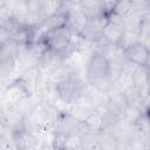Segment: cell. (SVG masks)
<instances>
[{
	"label": "cell",
	"instance_id": "6da1fadb",
	"mask_svg": "<svg viewBox=\"0 0 150 150\" xmlns=\"http://www.w3.org/2000/svg\"><path fill=\"white\" fill-rule=\"evenodd\" d=\"M86 81L94 89L110 94L114 80L109 73V60L95 52H91L86 64Z\"/></svg>",
	"mask_w": 150,
	"mask_h": 150
},
{
	"label": "cell",
	"instance_id": "7a4b0ae2",
	"mask_svg": "<svg viewBox=\"0 0 150 150\" xmlns=\"http://www.w3.org/2000/svg\"><path fill=\"white\" fill-rule=\"evenodd\" d=\"M89 90V83L82 79L79 71L74 73L68 80L54 87V93L57 98L68 105L77 104L81 102H88L87 100Z\"/></svg>",
	"mask_w": 150,
	"mask_h": 150
},
{
	"label": "cell",
	"instance_id": "3957f363",
	"mask_svg": "<svg viewBox=\"0 0 150 150\" xmlns=\"http://www.w3.org/2000/svg\"><path fill=\"white\" fill-rule=\"evenodd\" d=\"M32 89L22 76L12 80L2 91V104L8 107H18L23 101L30 98Z\"/></svg>",
	"mask_w": 150,
	"mask_h": 150
},
{
	"label": "cell",
	"instance_id": "277c9868",
	"mask_svg": "<svg viewBox=\"0 0 150 150\" xmlns=\"http://www.w3.org/2000/svg\"><path fill=\"white\" fill-rule=\"evenodd\" d=\"M53 130L54 132L63 134V135H77V136H84L89 134V130L87 128V124L84 121H80L76 117H74L71 114H69L67 110L60 111L53 123Z\"/></svg>",
	"mask_w": 150,
	"mask_h": 150
},
{
	"label": "cell",
	"instance_id": "5b68a950",
	"mask_svg": "<svg viewBox=\"0 0 150 150\" xmlns=\"http://www.w3.org/2000/svg\"><path fill=\"white\" fill-rule=\"evenodd\" d=\"M11 137L15 146V150H40L41 149L40 138L38 137L36 134L26 129L23 121L11 130Z\"/></svg>",
	"mask_w": 150,
	"mask_h": 150
},
{
	"label": "cell",
	"instance_id": "8992f818",
	"mask_svg": "<svg viewBox=\"0 0 150 150\" xmlns=\"http://www.w3.org/2000/svg\"><path fill=\"white\" fill-rule=\"evenodd\" d=\"M71 38H73L71 30L67 26H62L48 30L42 35L40 40L47 46L48 49L63 53L64 49L68 47Z\"/></svg>",
	"mask_w": 150,
	"mask_h": 150
},
{
	"label": "cell",
	"instance_id": "52a82bcc",
	"mask_svg": "<svg viewBox=\"0 0 150 150\" xmlns=\"http://www.w3.org/2000/svg\"><path fill=\"white\" fill-rule=\"evenodd\" d=\"M64 63H67V59L63 56L62 53L47 48L43 55L41 56L38 67L40 68L42 74H47L48 76L50 73H53L55 69L63 66Z\"/></svg>",
	"mask_w": 150,
	"mask_h": 150
},
{
	"label": "cell",
	"instance_id": "ba28073f",
	"mask_svg": "<svg viewBox=\"0 0 150 150\" xmlns=\"http://www.w3.org/2000/svg\"><path fill=\"white\" fill-rule=\"evenodd\" d=\"M88 21H89V19L80 9L79 2L73 8H70L67 12V15H66V26L71 30L73 34L80 35L83 32V29L86 28Z\"/></svg>",
	"mask_w": 150,
	"mask_h": 150
},
{
	"label": "cell",
	"instance_id": "9c48e42d",
	"mask_svg": "<svg viewBox=\"0 0 150 150\" xmlns=\"http://www.w3.org/2000/svg\"><path fill=\"white\" fill-rule=\"evenodd\" d=\"M109 129L111 130V132L114 134V136L118 142H131L138 137V131L136 125L134 123L128 122L124 118L120 120L114 127Z\"/></svg>",
	"mask_w": 150,
	"mask_h": 150
},
{
	"label": "cell",
	"instance_id": "30bf717a",
	"mask_svg": "<svg viewBox=\"0 0 150 150\" xmlns=\"http://www.w3.org/2000/svg\"><path fill=\"white\" fill-rule=\"evenodd\" d=\"M108 22V16L102 15L97 19H93L89 20L86 28L83 29V32L80 34L81 38L90 43H94L95 41H97L101 36H102V32H103V27L105 26V23Z\"/></svg>",
	"mask_w": 150,
	"mask_h": 150
},
{
	"label": "cell",
	"instance_id": "8fae6325",
	"mask_svg": "<svg viewBox=\"0 0 150 150\" xmlns=\"http://www.w3.org/2000/svg\"><path fill=\"white\" fill-rule=\"evenodd\" d=\"M125 59L135 66H146L149 59V50L143 42H138L124 52Z\"/></svg>",
	"mask_w": 150,
	"mask_h": 150
},
{
	"label": "cell",
	"instance_id": "7c38bea8",
	"mask_svg": "<svg viewBox=\"0 0 150 150\" xmlns=\"http://www.w3.org/2000/svg\"><path fill=\"white\" fill-rule=\"evenodd\" d=\"M105 105L114 112L120 118H123L125 115V111L129 108L127 97L124 93H110L108 94V101Z\"/></svg>",
	"mask_w": 150,
	"mask_h": 150
},
{
	"label": "cell",
	"instance_id": "4fadbf2b",
	"mask_svg": "<svg viewBox=\"0 0 150 150\" xmlns=\"http://www.w3.org/2000/svg\"><path fill=\"white\" fill-rule=\"evenodd\" d=\"M76 71H77V70H76L71 64L64 63L63 66L59 67L57 69H55L53 73H50V74L48 75L47 82H48L49 86H52V87L54 88V87L57 86L59 83H61V82L68 80V79H69L74 73H76Z\"/></svg>",
	"mask_w": 150,
	"mask_h": 150
},
{
	"label": "cell",
	"instance_id": "5bb4252c",
	"mask_svg": "<svg viewBox=\"0 0 150 150\" xmlns=\"http://www.w3.org/2000/svg\"><path fill=\"white\" fill-rule=\"evenodd\" d=\"M94 137L96 139L98 150H116L118 145V141L116 139V137L109 128L98 134H95Z\"/></svg>",
	"mask_w": 150,
	"mask_h": 150
},
{
	"label": "cell",
	"instance_id": "9a60e30c",
	"mask_svg": "<svg viewBox=\"0 0 150 150\" xmlns=\"http://www.w3.org/2000/svg\"><path fill=\"white\" fill-rule=\"evenodd\" d=\"M67 111L69 114H71L74 117H76L77 120L84 121L87 117H89L91 114H94L96 111V107L89 102H81L77 104L69 105Z\"/></svg>",
	"mask_w": 150,
	"mask_h": 150
},
{
	"label": "cell",
	"instance_id": "2e32d148",
	"mask_svg": "<svg viewBox=\"0 0 150 150\" xmlns=\"http://www.w3.org/2000/svg\"><path fill=\"white\" fill-rule=\"evenodd\" d=\"M124 30H125V28H123V27H121V26H118V25H116V23H114V22L108 20V22L103 27L102 36L105 40H108L110 43L118 45V42H120Z\"/></svg>",
	"mask_w": 150,
	"mask_h": 150
},
{
	"label": "cell",
	"instance_id": "e0dca14e",
	"mask_svg": "<svg viewBox=\"0 0 150 150\" xmlns=\"http://www.w3.org/2000/svg\"><path fill=\"white\" fill-rule=\"evenodd\" d=\"M79 7L89 20L97 19L103 15L102 1H79Z\"/></svg>",
	"mask_w": 150,
	"mask_h": 150
},
{
	"label": "cell",
	"instance_id": "ac0fdd59",
	"mask_svg": "<svg viewBox=\"0 0 150 150\" xmlns=\"http://www.w3.org/2000/svg\"><path fill=\"white\" fill-rule=\"evenodd\" d=\"M124 94H125V97H127V101H128L129 107H132V108L143 110L144 103H145V101H146L148 98L145 100V98L142 96V94L139 93V90H138L135 86L128 88V89L124 91Z\"/></svg>",
	"mask_w": 150,
	"mask_h": 150
},
{
	"label": "cell",
	"instance_id": "d6986e66",
	"mask_svg": "<svg viewBox=\"0 0 150 150\" xmlns=\"http://www.w3.org/2000/svg\"><path fill=\"white\" fill-rule=\"evenodd\" d=\"M84 123L87 124V128L89 130V134H91V135L98 134V132H101V131H103V130L107 129V125H105L103 118L101 117V115L97 111H95L89 117H87L84 120Z\"/></svg>",
	"mask_w": 150,
	"mask_h": 150
},
{
	"label": "cell",
	"instance_id": "ffe728a7",
	"mask_svg": "<svg viewBox=\"0 0 150 150\" xmlns=\"http://www.w3.org/2000/svg\"><path fill=\"white\" fill-rule=\"evenodd\" d=\"M16 53H18V45L8 40L5 43L0 45V62H6L13 59H16Z\"/></svg>",
	"mask_w": 150,
	"mask_h": 150
},
{
	"label": "cell",
	"instance_id": "44dd1931",
	"mask_svg": "<svg viewBox=\"0 0 150 150\" xmlns=\"http://www.w3.org/2000/svg\"><path fill=\"white\" fill-rule=\"evenodd\" d=\"M96 111H97V112L101 115V117L103 118V121H104L107 128L114 127L120 120H122V118H120L116 114H114L105 104H102V105L96 107Z\"/></svg>",
	"mask_w": 150,
	"mask_h": 150
},
{
	"label": "cell",
	"instance_id": "7402d4cb",
	"mask_svg": "<svg viewBox=\"0 0 150 150\" xmlns=\"http://www.w3.org/2000/svg\"><path fill=\"white\" fill-rule=\"evenodd\" d=\"M138 42H141L138 33H135V32H131V30H124V33H123V35H122L117 46L125 52L127 49H129L130 47L135 46Z\"/></svg>",
	"mask_w": 150,
	"mask_h": 150
},
{
	"label": "cell",
	"instance_id": "603a6c76",
	"mask_svg": "<svg viewBox=\"0 0 150 150\" xmlns=\"http://www.w3.org/2000/svg\"><path fill=\"white\" fill-rule=\"evenodd\" d=\"M63 1H42V9H41V18L42 21L61 11Z\"/></svg>",
	"mask_w": 150,
	"mask_h": 150
},
{
	"label": "cell",
	"instance_id": "cb8c5ba5",
	"mask_svg": "<svg viewBox=\"0 0 150 150\" xmlns=\"http://www.w3.org/2000/svg\"><path fill=\"white\" fill-rule=\"evenodd\" d=\"M149 76H150V70L145 66H136V68L134 69V73H132L134 86L141 87V86L146 84Z\"/></svg>",
	"mask_w": 150,
	"mask_h": 150
},
{
	"label": "cell",
	"instance_id": "d4e9b609",
	"mask_svg": "<svg viewBox=\"0 0 150 150\" xmlns=\"http://www.w3.org/2000/svg\"><path fill=\"white\" fill-rule=\"evenodd\" d=\"M132 11V0H124V1H116V5L114 7V13L125 18L128 16Z\"/></svg>",
	"mask_w": 150,
	"mask_h": 150
},
{
	"label": "cell",
	"instance_id": "484cf974",
	"mask_svg": "<svg viewBox=\"0 0 150 150\" xmlns=\"http://www.w3.org/2000/svg\"><path fill=\"white\" fill-rule=\"evenodd\" d=\"M148 38H150V11L142 15V18H141V28H139V40H141V42H143Z\"/></svg>",
	"mask_w": 150,
	"mask_h": 150
},
{
	"label": "cell",
	"instance_id": "4316f807",
	"mask_svg": "<svg viewBox=\"0 0 150 150\" xmlns=\"http://www.w3.org/2000/svg\"><path fill=\"white\" fill-rule=\"evenodd\" d=\"M18 59H13L6 62H0V71H1V76L2 79H6L7 76L12 75L13 71L15 70L16 66H18Z\"/></svg>",
	"mask_w": 150,
	"mask_h": 150
},
{
	"label": "cell",
	"instance_id": "83f0119b",
	"mask_svg": "<svg viewBox=\"0 0 150 150\" xmlns=\"http://www.w3.org/2000/svg\"><path fill=\"white\" fill-rule=\"evenodd\" d=\"M142 114H143V111L142 110H139V109H136V108H132V107H129L128 108V110L125 111V115H124V120H127L128 122H130V123H136L137 121H138V118L142 116Z\"/></svg>",
	"mask_w": 150,
	"mask_h": 150
},
{
	"label": "cell",
	"instance_id": "f1b7e54d",
	"mask_svg": "<svg viewBox=\"0 0 150 150\" xmlns=\"http://www.w3.org/2000/svg\"><path fill=\"white\" fill-rule=\"evenodd\" d=\"M116 150H132L130 142H118Z\"/></svg>",
	"mask_w": 150,
	"mask_h": 150
},
{
	"label": "cell",
	"instance_id": "f546056e",
	"mask_svg": "<svg viewBox=\"0 0 150 150\" xmlns=\"http://www.w3.org/2000/svg\"><path fill=\"white\" fill-rule=\"evenodd\" d=\"M143 43H144V46L146 47V49L149 50V54H150V38H148V39H145V40L143 41Z\"/></svg>",
	"mask_w": 150,
	"mask_h": 150
},
{
	"label": "cell",
	"instance_id": "4dcf8cb0",
	"mask_svg": "<svg viewBox=\"0 0 150 150\" xmlns=\"http://www.w3.org/2000/svg\"><path fill=\"white\" fill-rule=\"evenodd\" d=\"M144 114L146 115V117H148V120H149V123H150V109L145 110V111H144Z\"/></svg>",
	"mask_w": 150,
	"mask_h": 150
},
{
	"label": "cell",
	"instance_id": "1f68e13d",
	"mask_svg": "<svg viewBox=\"0 0 150 150\" xmlns=\"http://www.w3.org/2000/svg\"><path fill=\"white\" fill-rule=\"evenodd\" d=\"M148 90H149V97H150V76H149V80H148Z\"/></svg>",
	"mask_w": 150,
	"mask_h": 150
},
{
	"label": "cell",
	"instance_id": "d6a6232c",
	"mask_svg": "<svg viewBox=\"0 0 150 150\" xmlns=\"http://www.w3.org/2000/svg\"><path fill=\"white\" fill-rule=\"evenodd\" d=\"M148 148L150 149V138H149V141H148Z\"/></svg>",
	"mask_w": 150,
	"mask_h": 150
},
{
	"label": "cell",
	"instance_id": "836d02e7",
	"mask_svg": "<svg viewBox=\"0 0 150 150\" xmlns=\"http://www.w3.org/2000/svg\"><path fill=\"white\" fill-rule=\"evenodd\" d=\"M143 150H150V149H149V148H145V149H143Z\"/></svg>",
	"mask_w": 150,
	"mask_h": 150
},
{
	"label": "cell",
	"instance_id": "e575fe53",
	"mask_svg": "<svg viewBox=\"0 0 150 150\" xmlns=\"http://www.w3.org/2000/svg\"><path fill=\"white\" fill-rule=\"evenodd\" d=\"M149 11H150V1H149Z\"/></svg>",
	"mask_w": 150,
	"mask_h": 150
},
{
	"label": "cell",
	"instance_id": "d590c367",
	"mask_svg": "<svg viewBox=\"0 0 150 150\" xmlns=\"http://www.w3.org/2000/svg\"><path fill=\"white\" fill-rule=\"evenodd\" d=\"M148 109H150V107H149V108H148ZM148 109H146V110H148Z\"/></svg>",
	"mask_w": 150,
	"mask_h": 150
}]
</instances>
